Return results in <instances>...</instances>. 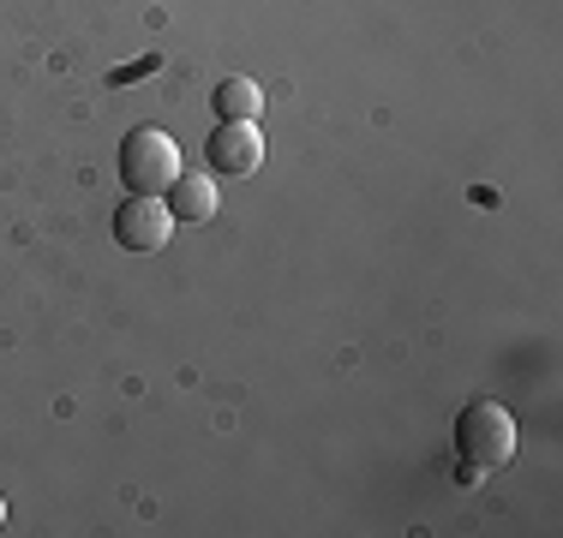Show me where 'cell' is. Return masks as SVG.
I'll list each match as a JSON object with an SVG mask.
<instances>
[{
    "instance_id": "obj_5",
    "label": "cell",
    "mask_w": 563,
    "mask_h": 538,
    "mask_svg": "<svg viewBox=\"0 0 563 538\" xmlns=\"http://www.w3.org/2000/svg\"><path fill=\"white\" fill-rule=\"evenodd\" d=\"M168 215L174 222H210L217 215V180H205V173H180V180L168 186Z\"/></svg>"
},
{
    "instance_id": "obj_6",
    "label": "cell",
    "mask_w": 563,
    "mask_h": 538,
    "mask_svg": "<svg viewBox=\"0 0 563 538\" xmlns=\"http://www.w3.org/2000/svg\"><path fill=\"white\" fill-rule=\"evenodd\" d=\"M210 102H217V114H222V120H258L264 90L252 85V78H222L217 97H210Z\"/></svg>"
},
{
    "instance_id": "obj_7",
    "label": "cell",
    "mask_w": 563,
    "mask_h": 538,
    "mask_svg": "<svg viewBox=\"0 0 563 538\" xmlns=\"http://www.w3.org/2000/svg\"><path fill=\"white\" fill-rule=\"evenodd\" d=\"M0 520H7V503H0Z\"/></svg>"
},
{
    "instance_id": "obj_1",
    "label": "cell",
    "mask_w": 563,
    "mask_h": 538,
    "mask_svg": "<svg viewBox=\"0 0 563 538\" xmlns=\"http://www.w3.org/2000/svg\"><path fill=\"white\" fill-rule=\"evenodd\" d=\"M455 455H462V479L498 473L516 455V419H509V407H498V401L462 407V419H455Z\"/></svg>"
},
{
    "instance_id": "obj_2",
    "label": "cell",
    "mask_w": 563,
    "mask_h": 538,
    "mask_svg": "<svg viewBox=\"0 0 563 538\" xmlns=\"http://www.w3.org/2000/svg\"><path fill=\"white\" fill-rule=\"evenodd\" d=\"M180 173H186L180 144H174L163 126L126 132V144H120V180H126V192H156V198H163Z\"/></svg>"
},
{
    "instance_id": "obj_4",
    "label": "cell",
    "mask_w": 563,
    "mask_h": 538,
    "mask_svg": "<svg viewBox=\"0 0 563 538\" xmlns=\"http://www.w3.org/2000/svg\"><path fill=\"white\" fill-rule=\"evenodd\" d=\"M205 150H210V168L217 173L246 180V173H258V161H264V132H258V120H222L217 138H210Z\"/></svg>"
},
{
    "instance_id": "obj_3",
    "label": "cell",
    "mask_w": 563,
    "mask_h": 538,
    "mask_svg": "<svg viewBox=\"0 0 563 538\" xmlns=\"http://www.w3.org/2000/svg\"><path fill=\"white\" fill-rule=\"evenodd\" d=\"M168 234H174V215L156 192H132L126 204L114 210V239L126 251H163Z\"/></svg>"
}]
</instances>
